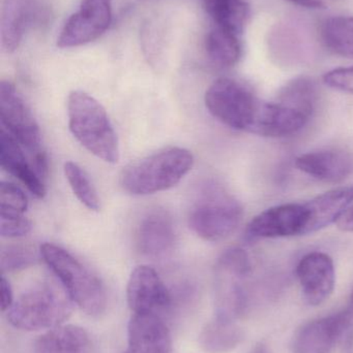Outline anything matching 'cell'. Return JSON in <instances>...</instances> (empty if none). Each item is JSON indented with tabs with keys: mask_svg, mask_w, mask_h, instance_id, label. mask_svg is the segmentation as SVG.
<instances>
[{
	"mask_svg": "<svg viewBox=\"0 0 353 353\" xmlns=\"http://www.w3.org/2000/svg\"><path fill=\"white\" fill-rule=\"evenodd\" d=\"M68 128L89 153L108 163L120 161V143L105 108L83 91H73L68 99Z\"/></svg>",
	"mask_w": 353,
	"mask_h": 353,
	"instance_id": "1",
	"label": "cell"
},
{
	"mask_svg": "<svg viewBox=\"0 0 353 353\" xmlns=\"http://www.w3.org/2000/svg\"><path fill=\"white\" fill-rule=\"evenodd\" d=\"M39 253L81 310L90 316H99L105 312L107 292L97 274L72 253L52 243L41 245Z\"/></svg>",
	"mask_w": 353,
	"mask_h": 353,
	"instance_id": "2",
	"label": "cell"
},
{
	"mask_svg": "<svg viewBox=\"0 0 353 353\" xmlns=\"http://www.w3.org/2000/svg\"><path fill=\"white\" fill-rule=\"evenodd\" d=\"M194 165V157L180 147H171L135 161L120 175V185L132 195H149L178 185Z\"/></svg>",
	"mask_w": 353,
	"mask_h": 353,
	"instance_id": "3",
	"label": "cell"
},
{
	"mask_svg": "<svg viewBox=\"0 0 353 353\" xmlns=\"http://www.w3.org/2000/svg\"><path fill=\"white\" fill-rule=\"evenodd\" d=\"M73 303L64 288L41 282L25 290L6 311V316L12 327L22 331L52 330L70 317Z\"/></svg>",
	"mask_w": 353,
	"mask_h": 353,
	"instance_id": "4",
	"label": "cell"
},
{
	"mask_svg": "<svg viewBox=\"0 0 353 353\" xmlns=\"http://www.w3.org/2000/svg\"><path fill=\"white\" fill-rule=\"evenodd\" d=\"M240 203L217 184H207L197 195L188 216L194 234L209 242H219L233 234L242 222Z\"/></svg>",
	"mask_w": 353,
	"mask_h": 353,
	"instance_id": "5",
	"label": "cell"
},
{
	"mask_svg": "<svg viewBox=\"0 0 353 353\" xmlns=\"http://www.w3.org/2000/svg\"><path fill=\"white\" fill-rule=\"evenodd\" d=\"M250 257L242 248L226 250L215 265L216 319L236 323L249 306Z\"/></svg>",
	"mask_w": 353,
	"mask_h": 353,
	"instance_id": "6",
	"label": "cell"
},
{
	"mask_svg": "<svg viewBox=\"0 0 353 353\" xmlns=\"http://www.w3.org/2000/svg\"><path fill=\"white\" fill-rule=\"evenodd\" d=\"M204 103L218 121L231 130L251 134L261 101L244 83L221 78L209 87Z\"/></svg>",
	"mask_w": 353,
	"mask_h": 353,
	"instance_id": "7",
	"label": "cell"
},
{
	"mask_svg": "<svg viewBox=\"0 0 353 353\" xmlns=\"http://www.w3.org/2000/svg\"><path fill=\"white\" fill-rule=\"evenodd\" d=\"M0 120L2 128L26 150L35 169L45 179L48 172L47 157L41 146L39 124L22 95L8 81L0 83Z\"/></svg>",
	"mask_w": 353,
	"mask_h": 353,
	"instance_id": "8",
	"label": "cell"
},
{
	"mask_svg": "<svg viewBox=\"0 0 353 353\" xmlns=\"http://www.w3.org/2000/svg\"><path fill=\"white\" fill-rule=\"evenodd\" d=\"M112 22V0H81L77 12L66 21L57 46L61 49L80 47L101 37Z\"/></svg>",
	"mask_w": 353,
	"mask_h": 353,
	"instance_id": "9",
	"label": "cell"
},
{
	"mask_svg": "<svg viewBox=\"0 0 353 353\" xmlns=\"http://www.w3.org/2000/svg\"><path fill=\"white\" fill-rule=\"evenodd\" d=\"M309 211L306 203H285L265 210L249 223L247 234L253 239L287 238L306 234Z\"/></svg>",
	"mask_w": 353,
	"mask_h": 353,
	"instance_id": "10",
	"label": "cell"
},
{
	"mask_svg": "<svg viewBox=\"0 0 353 353\" xmlns=\"http://www.w3.org/2000/svg\"><path fill=\"white\" fill-rule=\"evenodd\" d=\"M352 311H342L303 325L292 339V353H331L350 325Z\"/></svg>",
	"mask_w": 353,
	"mask_h": 353,
	"instance_id": "11",
	"label": "cell"
},
{
	"mask_svg": "<svg viewBox=\"0 0 353 353\" xmlns=\"http://www.w3.org/2000/svg\"><path fill=\"white\" fill-rule=\"evenodd\" d=\"M128 307L135 314H157L171 306V294L159 274L149 265H139L131 274L126 288Z\"/></svg>",
	"mask_w": 353,
	"mask_h": 353,
	"instance_id": "12",
	"label": "cell"
},
{
	"mask_svg": "<svg viewBox=\"0 0 353 353\" xmlns=\"http://www.w3.org/2000/svg\"><path fill=\"white\" fill-rule=\"evenodd\" d=\"M296 276L305 300L311 306L325 303L333 294L336 284L333 259L323 252L305 255L298 267Z\"/></svg>",
	"mask_w": 353,
	"mask_h": 353,
	"instance_id": "13",
	"label": "cell"
},
{
	"mask_svg": "<svg viewBox=\"0 0 353 353\" xmlns=\"http://www.w3.org/2000/svg\"><path fill=\"white\" fill-rule=\"evenodd\" d=\"M310 114L282 101H261L251 134L267 138L292 136L305 128Z\"/></svg>",
	"mask_w": 353,
	"mask_h": 353,
	"instance_id": "14",
	"label": "cell"
},
{
	"mask_svg": "<svg viewBox=\"0 0 353 353\" xmlns=\"http://www.w3.org/2000/svg\"><path fill=\"white\" fill-rule=\"evenodd\" d=\"M175 240L173 220L165 210H151L145 214L137 228V248L141 254L151 259H160L169 254Z\"/></svg>",
	"mask_w": 353,
	"mask_h": 353,
	"instance_id": "15",
	"label": "cell"
},
{
	"mask_svg": "<svg viewBox=\"0 0 353 353\" xmlns=\"http://www.w3.org/2000/svg\"><path fill=\"white\" fill-rule=\"evenodd\" d=\"M124 353H173L171 334L159 315H133Z\"/></svg>",
	"mask_w": 353,
	"mask_h": 353,
	"instance_id": "16",
	"label": "cell"
},
{
	"mask_svg": "<svg viewBox=\"0 0 353 353\" xmlns=\"http://www.w3.org/2000/svg\"><path fill=\"white\" fill-rule=\"evenodd\" d=\"M0 163L4 171L18 179L31 194L44 199L46 189L44 178L35 169V163L18 141L1 128L0 132Z\"/></svg>",
	"mask_w": 353,
	"mask_h": 353,
	"instance_id": "17",
	"label": "cell"
},
{
	"mask_svg": "<svg viewBox=\"0 0 353 353\" xmlns=\"http://www.w3.org/2000/svg\"><path fill=\"white\" fill-rule=\"evenodd\" d=\"M296 167L316 180L340 183L353 175V154L342 150L314 151L298 157Z\"/></svg>",
	"mask_w": 353,
	"mask_h": 353,
	"instance_id": "18",
	"label": "cell"
},
{
	"mask_svg": "<svg viewBox=\"0 0 353 353\" xmlns=\"http://www.w3.org/2000/svg\"><path fill=\"white\" fill-rule=\"evenodd\" d=\"M353 203V184L338 187L307 201L309 222L306 234L336 223Z\"/></svg>",
	"mask_w": 353,
	"mask_h": 353,
	"instance_id": "19",
	"label": "cell"
},
{
	"mask_svg": "<svg viewBox=\"0 0 353 353\" xmlns=\"http://www.w3.org/2000/svg\"><path fill=\"white\" fill-rule=\"evenodd\" d=\"M39 0H3L1 10V46L6 53L20 47L37 12Z\"/></svg>",
	"mask_w": 353,
	"mask_h": 353,
	"instance_id": "20",
	"label": "cell"
},
{
	"mask_svg": "<svg viewBox=\"0 0 353 353\" xmlns=\"http://www.w3.org/2000/svg\"><path fill=\"white\" fill-rule=\"evenodd\" d=\"M88 333L77 325H59L49 330L35 343V353H91Z\"/></svg>",
	"mask_w": 353,
	"mask_h": 353,
	"instance_id": "21",
	"label": "cell"
},
{
	"mask_svg": "<svg viewBox=\"0 0 353 353\" xmlns=\"http://www.w3.org/2000/svg\"><path fill=\"white\" fill-rule=\"evenodd\" d=\"M207 14L218 28L240 37L250 18L251 10L245 0H204Z\"/></svg>",
	"mask_w": 353,
	"mask_h": 353,
	"instance_id": "22",
	"label": "cell"
},
{
	"mask_svg": "<svg viewBox=\"0 0 353 353\" xmlns=\"http://www.w3.org/2000/svg\"><path fill=\"white\" fill-rule=\"evenodd\" d=\"M244 337V331L238 323L215 317L201 331L199 344L207 353H230L242 343Z\"/></svg>",
	"mask_w": 353,
	"mask_h": 353,
	"instance_id": "23",
	"label": "cell"
},
{
	"mask_svg": "<svg viewBox=\"0 0 353 353\" xmlns=\"http://www.w3.org/2000/svg\"><path fill=\"white\" fill-rule=\"evenodd\" d=\"M205 50L209 60L221 68H232L242 57L240 37L216 26L207 34Z\"/></svg>",
	"mask_w": 353,
	"mask_h": 353,
	"instance_id": "24",
	"label": "cell"
},
{
	"mask_svg": "<svg viewBox=\"0 0 353 353\" xmlns=\"http://www.w3.org/2000/svg\"><path fill=\"white\" fill-rule=\"evenodd\" d=\"M321 35L323 43L333 53L353 59V17L327 19L323 23Z\"/></svg>",
	"mask_w": 353,
	"mask_h": 353,
	"instance_id": "25",
	"label": "cell"
},
{
	"mask_svg": "<svg viewBox=\"0 0 353 353\" xmlns=\"http://www.w3.org/2000/svg\"><path fill=\"white\" fill-rule=\"evenodd\" d=\"M64 171L66 180L79 201L90 211H99L101 208L99 194L86 172L73 161H66L64 163Z\"/></svg>",
	"mask_w": 353,
	"mask_h": 353,
	"instance_id": "26",
	"label": "cell"
},
{
	"mask_svg": "<svg viewBox=\"0 0 353 353\" xmlns=\"http://www.w3.org/2000/svg\"><path fill=\"white\" fill-rule=\"evenodd\" d=\"M317 92L314 82L308 78H298L285 85L278 101L303 110L312 116L316 105Z\"/></svg>",
	"mask_w": 353,
	"mask_h": 353,
	"instance_id": "27",
	"label": "cell"
},
{
	"mask_svg": "<svg viewBox=\"0 0 353 353\" xmlns=\"http://www.w3.org/2000/svg\"><path fill=\"white\" fill-rule=\"evenodd\" d=\"M37 261V253L29 247H6L1 250L0 267L2 273L19 271L35 265Z\"/></svg>",
	"mask_w": 353,
	"mask_h": 353,
	"instance_id": "28",
	"label": "cell"
},
{
	"mask_svg": "<svg viewBox=\"0 0 353 353\" xmlns=\"http://www.w3.org/2000/svg\"><path fill=\"white\" fill-rule=\"evenodd\" d=\"M28 209V199L16 185L2 181L0 184V213L24 215Z\"/></svg>",
	"mask_w": 353,
	"mask_h": 353,
	"instance_id": "29",
	"label": "cell"
},
{
	"mask_svg": "<svg viewBox=\"0 0 353 353\" xmlns=\"http://www.w3.org/2000/svg\"><path fill=\"white\" fill-rule=\"evenodd\" d=\"M30 230V221L24 215L0 213V234L2 238H21L26 236Z\"/></svg>",
	"mask_w": 353,
	"mask_h": 353,
	"instance_id": "30",
	"label": "cell"
},
{
	"mask_svg": "<svg viewBox=\"0 0 353 353\" xmlns=\"http://www.w3.org/2000/svg\"><path fill=\"white\" fill-rule=\"evenodd\" d=\"M323 80L330 88L353 95V66L330 70L323 77Z\"/></svg>",
	"mask_w": 353,
	"mask_h": 353,
	"instance_id": "31",
	"label": "cell"
},
{
	"mask_svg": "<svg viewBox=\"0 0 353 353\" xmlns=\"http://www.w3.org/2000/svg\"><path fill=\"white\" fill-rule=\"evenodd\" d=\"M0 307H1L2 312H6L10 307L14 304V296H12V288H10V282L2 275L0 280Z\"/></svg>",
	"mask_w": 353,
	"mask_h": 353,
	"instance_id": "32",
	"label": "cell"
},
{
	"mask_svg": "<svg viewBox=\"0 0 353 353\" xmlns=\"http://www.w3.org/2000/svg\"><path fill=\"white\" fill-rule=\"evenodd\" d=\"M338 228L344 232H353V205H350L338 219Z\"/></svg>",
	"mask_w": 353,
	"mask_h": 353,
	"instance_id": "33",
	"label": "cell"
},
{
	"mask_svg": "<svg viewBox=\"0 0 353 353\" xmlns=\"http://www.w3.org/2000/svg\"><path fill=\"white\" fill-rule=\"evenodd\" d=\"M294 6H300V8H309V10H325L327 8V4L323 0H285Z\"/></svg>",
	"mask_w": 353,
	"mask_h": 353,
	"instance_id": "34",
	"label": "cell"
},
{
	"mask_svg": "<svg viewBox=\"0 0 353 353\" xmlns=\"http://www.w3.org/2000/svg\"><path fill=\"white\" fill-rule=\"evenodd\" d=\"M250 353H269V350L265 344H258Z\"/></svg>",
	"mask_w": 353,
	"mask_h": 353,
	"instance_id": "35",
	"label": "cell"
},
{
	"mask_svg": "<svg viewBox=\"0 0 353 353\" xmlns=\"http://www.w3.org/2000/svg\"><path fill=\"white\" fill-rule=\"evenodd\" d=\"M350 311H352V312H353V288H352V294H350Z\"/></svg>",
	"mask_w": 353,
	"mask_h": 353,
	"instance_id": "36",
	"label": "cell"
}]
</instances>
